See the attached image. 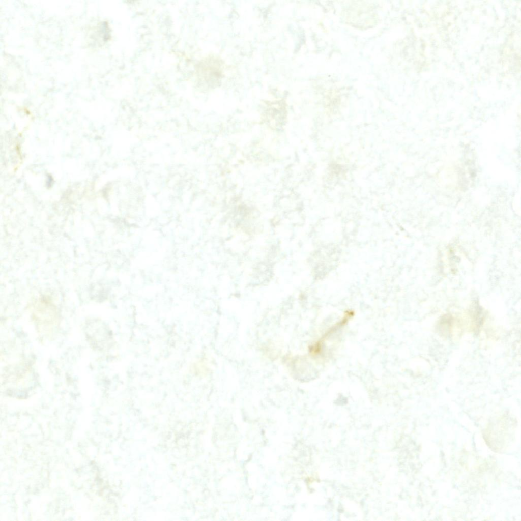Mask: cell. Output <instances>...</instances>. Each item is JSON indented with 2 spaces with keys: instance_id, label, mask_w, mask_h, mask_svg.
Wrapping results in <instances>:
<instances>
[{
  "instance_id": "6da1fadb",
  "label": "cell",
  "mask_w": 521,
  "mask_h": 521,
  "mask_svg": "<svg viewBox=\"0 0 521 521\" xmlns=\"http://www.w3.org/2000/svg\"><path fill=\"white\" fill-rule=\"evenodd\" d=\"M223 62L215 57L206 59L199 65L198 73L201 81L208 88L220 85L223 76Z\"/></svg>"
}]
</instances>
